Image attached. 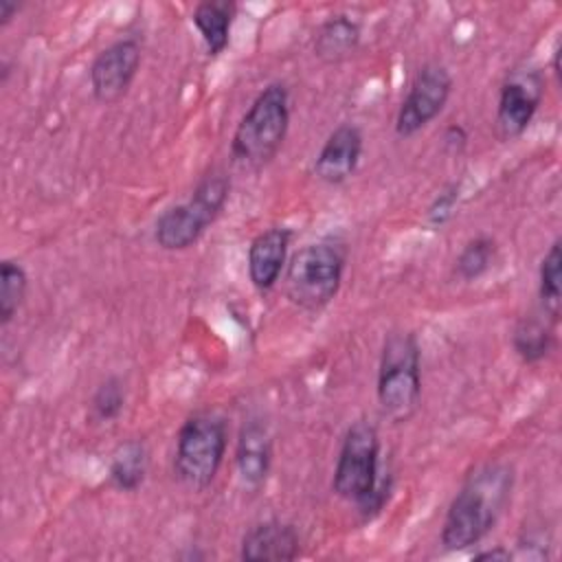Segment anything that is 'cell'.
Listing matches in <instances>:
<instances>
[{"mask_svg": "<svg viewBox=\"0 0 562 562\" xmlns=\"http://www.w3.org/2000/svg\"><path fill=\"white\" fill-rule=\"evenodd\" d=\"M514 490V468L507 461L476 465L452 496L443 525L441 547L465 551L479 544L501 518Z\"/></svg>", "mask_w": 562, "mask_h": 562, "instance_id": "obj_1", "label": "cell"}, {"mask_svg": "<svg viewBox=\"0 0 562 562\" xmlns=\"http://www.w3.org/2000/svg\"><path fill=\"white\" fill-rule=\"evenodd\" d=\"M331 490L356 503L364 518L375 516L391 490V472L380 463V435L378 428L367 422H353L338 450Z\"/></svg>", "mask_w": 562, "mask_h": 562, "instance_id": "obj_2", "label": "cell"}, {"mask_svg": "<svg viewBox=\"0 0 562 562\" xmlns=\"http://www.w3.org/2000/svg\"><path fill=\"white\" fill-rule=\"evenodd\" d=\"M290 127V94L285 83H268L250 103L231 138L233 160L261 169L281 149Z\"/></svg>", "mask_w": 562, "mask_h": 562, "instance_id": "obj_3", "label": "cell"}, {"mask_svg": "<svg viewBox=\"0 0 562 562\" xmlns=\"http://www.w3.org/2000/svg\"><path fill=\"white\" fill-rule=\"evenodd\" d=\"M347 252L336 239H321L299 248L285 263V296L305 312L327 307L342 283Z\"/></svg>", "mask_w": 562, "mask_h": 562, "instance_id": "obj_4", "label": "cell"}, {"mask_svg": "<svg viewBox=\"0 0 562 562\" xmlns=\"http://www.w3.org/2000/svg\"><path fill=\"white\" fill-rule=\"evenodd\" d=\"M378 404L395 422H408L422 397V353L413 331H391L384 338L378 367Z\"/></svg>", "mask_w": 562, "mask_h": 562, "instance_id": "obj_5", "label": "cell"}, {"mask_svg": "<svg viewBox=\"0 0 562 562\" xmlns=\"http://www.w3.org/2000/svg\"><path fill=\"white\" fill-rule=\"evenodd\" d=\"M231 191V180L224 171H209L195 184L187 202L173 204L160 213L154 226V239L162 250H187L191 248L204 231L220 217L226 206Z\"/></svg>", "mask_w": 562, "mask_h": 562, "instance_id": "obj_6", "label": "cell"}, {"mask_svg": "<svg viewBox=\"0 0 562 562\" xmlns=\"http://www.w3.org/2000/svg\"><path fill=\"white\" fill-rule=\"evenodd\" d=\"M228 446L226 419L211 411L189 415L178 435L173 474L191 490H204L217 476Z\"/></svg>", "mask_w": 562, "mask_h": 562, "instance_id": "obj_7", "label": "cell"}, {"mask_svg": "<svg viewBox=\"0 0 562 562\" xmlns=\"http://www.w3.org/2000/svg\"><path fill=\"white\" fill-rule=\"evenodd\" d=\"M452 92V75L439 61L424 64L411 86L408 92L397 110L395 116V134L408 138L424 130L430 121H435L441 110L446 108Z\"/></svg>", "mask_w": 562, "mask_h": 562, "instance_id": "obj_8", "label": "cell"}, {"mask_svg": "<svg viewBox=\"0 0 562 562\" xmlns=\"http://www.w3.org/2000/svg\"><path fill=\"white\" fill-rule=\"evenodd\" d=\"M544 94V79L533 68L512 70L501 86L496 105V134L501 140L518 138L531 123Z\"/></svg>", "mask_w": 562, "mask_h": 562, "instance_id": "obj_9", "label": "cell"}, {"mask_svg": "<svg viewBox=\"0 0 562 562\" xmlns=\"http://www.w3.org/2000/svg\"><path fill=\"white\" fill-rule=\"evenodd\" d=\"M140 44L123 37L105 46L90 64V88L99 103H116L123 99L140 68Z\"/></svg>", "mask_w": 562, "mask_h": 562, "instance_id": "obj_10", "label": "cell"}, {"mask_svg": "<svg viewBox=\"0 0 562 562\" xmlns=\"http://www.w3.org/2000/svg\"><path fill=\"white\" fill-rule=\"evenodd\" d=\"M362 145L364 138L358 125H338L327 136L314 160V176L327 184H342L356 171L362 156Z\"/></svg>", "mask_w": 562, "mask_h": 562, "instance_id": "obj_11", "label": "cell"}, {"mask_svg": "<svg viewBox=\"0 0 562 562\" xmlns=\"http://www.w3.org/2000/svg\"><path fill=\"white\" fill-rule=\"evenodd\" d=\"M299 553L301 538L294 525L270 518L244 533L239 558L246 562H290Z\"/></svg>", "mask_w": 562, "mask_h": 562, "instance_id": "obj_12", "label": "cell"}, {"mask_svg": "<svg viewBox=\"0 0 562 562\" xmlns=\"http://www.w3.org/2000/svg\"><path fill=\"white\" fill-rule=\"evenodd\" d=\"M292 231L285 226H270L252 237L248 246V279L259 292H268L279 281L285 259Z\"/></svg>", "mask_w": 562, "mask_h": 562, "instance_id": "obj_13", "label": "cell"}, {"mask_svg": "<svg viewBox=\"0 0 562 562\" xmlns=\"http://www.w3.org/2000/svg\"><path fill=\"white\" fill-rule=\"evenodd\" d=\"M272 439L266 424L250 419L241 426L235 448V465L244 487L259 490L270 472Z\"/></svg>", "mask_w": 562, "mask_h": 562, "instance_id": "obj_14", "label": "cell"}, {"mask_svg": "<svg viewBox=\"0 0 562 562\" xmlns=\"http://www.w3.org/2000/svg\"><path fill=\"white\" fill-rule=\"evenodd\" d=\"M360 24L345 15L327 18L314 35V55L325 64H340L349 59L360 46Z\"/></svg>", "mask_w": 562, "mask_h": 562, "instance_id": "obj_15", "label": "cell"}, {"mask_svg": "<svg viewBox=\"0 0 562 562\" xmlns=\"http://www.w3.org/2000/svg\"><path fill=\"white\" fill-rule=\"evenodd\" d=\"M237 15V4L233 0H206L200 2L193 13L191 22L198 29L206 53L211 57H217L226 50L231 42V29Z\"/></svg>", "mask_w": 562, "mask_h": 562, "instance_id": "obj_16", "label": "cell"}, {"mask_svg": "<svg viewBox=\"0 0 562 562\" xmlns=\"http://www.w3.org/2000/svg\"><path fill=\"white\" fill-rule=\"evenodd\" d=\"M147 465L149 452L140 439H127L119 443L108 465L110 485L119 492H136L147 476Z\"/></svg>", "mask_w": 562, "mask_h": 562, "instance_id": "obj_17", "label": "cell"}, {"mask_svg": "<svg viewBox=\"0 0 562 562\" xmlns=\"http://www.w3.org/2000/svg\"><path fill=\"white\" fill-rule=\"evenodd\" d=\"M512 347L527 364L544 360L553 347V321L540 318L538 314L522 316L514 327Z\"/></svg>", "mask_w": 562, "mask_h": 562, "instance_id": "obj_18", "label": "cell"}, {"mask_svg": "<svg viewBox=\"0 0 562 562\" xmlns=\"http://www.w3.org/2000/svg\"><path fill=\"white\" fill-rule=\"evenodd\" d=\"M560 268H562V241L553 239L547 248L544 257L540 259L538 268V296L542 303L544 316L558 323L560 318V303H562V288H560Z\"/></svg>", "mask_w": 562, "mask_h": 562, "instance_id": "obj_19", "label": "cell"}, {"mask_svg": "<svg viewBox=\"0 0 562 562\" xmlns=\"http://www.w3.org/2000/svg\"><path fill=\"white\" fill-rule=\"evenodd\" d=\"M498 246L490 235L472 237L454 259V274L461 281H476L483 277L496 261Z\"/></svg>", "mask_w": 562, "mask_h": 562, "instance_id": "obj_20", "label": "cell"}, {"mask_svg": "<svg viewBox=\"0 0 562 562\" xmlns=\"http://www.w3.org/2000/svg\"><path fill=\"white\" fill-rule=\"evenodd\" d=\"M29 274L20 261L4 259L0 263V325H9L24 303Z\"/></svg>", "mask_w": 562, "mask_h": 562, "instance_id": "obj_21", "label": "cell"}, {"mask_svg": "<svg viewBox=\"0 0 562 562\" xmlns=\"http://www.w3.org/2000/svg\"><path fill=\"white\" fill-rule=\"evenodd\" d=\"M125 406V386L116 375L105 378L90 400V411L99 422H112Z\"/></svg>", "mask_w": 562, "mask_h": 562, "instance_id": "obj_22", "label": "cell"}, {"mask_svg": "<svg viewBox=\"0 0 562 562\" xmlns=\"http://www.w3.org/2000/svg\"><path fill=\"white\" fill-rule=\"evenodd\" d=\"M459 200H461V184L459 182H450L446 184L435 198L432 202L428 204L426 209V220L428 224L432 226H443L446 222L452 220L457 206H459Z\"/></svg>", "mask_w": 562, "mask_h": 562, "instance_id": "obj_23", "label": "cell"}, {"mask_svg": "<svg viewBox=\"0 0 562 562\" xmlns=\"http://www.w3.org/2000/svg\"><path fill=\"white\" fill-rule=\"evenodd\" d=\"M443 147L448 149V151H452V154H457V151H461L463 147H465V143H468V132H465V127L463 125H459V123H452V125H448L446 130H443Z\"/></svg>", "mask_w": 562, "mask_h": 562, "instance_id": "obj_24", "label": "cell"}, {"mask_svg": "<svg viewBox=\"0 0 562 562\" xmlns=\"http://www.w3.org/2000/svg\"><path fill=\"white\" fill-rule=\"evenodd\" d=\"M512 558H514V553H512L509 549H505V547L485 549V551L474 553V560H476V562H483V560H498V562H507V560H512Z\"/></svg>", "mask_w": 562, "mask_h": 562, "instance_id": "obj_25", "label": "cell"}, {"mask_svg": "<svg viewBox=\"0 0 562 562\" xmlns=\"http://www.w3.org/2000/svg\"><path fill=\"white\" fill-rule=\"evenodd\" d=\"M20 11V4L15 0H0V29H4L15 13Z\"/></svg>", "mask_w": 562, "mask_h": 562, "instance_id": "obj_26", "label": "cell"}]
</instances>
